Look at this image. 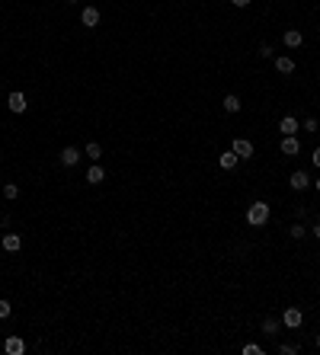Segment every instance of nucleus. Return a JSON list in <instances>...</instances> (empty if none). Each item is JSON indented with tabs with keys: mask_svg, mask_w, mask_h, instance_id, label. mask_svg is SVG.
<instances>
[{
	"mask_svg": "<svg viewBox=\"0 0 320 355\" xmlns=\"http://www.w3.org/2000/svg\"><path fill=\"white\" fill-rule=\"evenodd\" d=\"M247 221L253 224V227H263V224L269 221V205H266V202H253V205H250V211H247Z\"/></svg>",
	"mask_w": 320,
	"mask_h": 355,
	"instance_id": "1",
	"label": "nucleus"
},
{
	"mask_svg": "<svg viewBox=\"0 0 320 355\" xmlns=\"http://www.w3.org/2000/svg\"><path fill=\"white\" fill-rule=\"evenodd\" d=\"M288 186L295 189V192H304V189H310V173L307 170H295L288 176Z\"/></svg>",
	"mask_w": 320,
	"mask_h": 355,
	"instance_id": "2",
	"label": "nucleus"
},
{
	"mask_svg": "<svg viewBox=\"0 0 320 355\" xmlns=\"http://www.w3.org/2000/svg\"><path fill=\"white\" fill-rule=\"evenodd\" d=\"M282 323L288 326V330H298V326L304 323V314H301L298 307H285V314H282Z\"/></svg>",
	"mask_w": 320,
	"mask_h": 355,
	"instance_id": "3",
	"label": "nucleus"
},
{
	"mask_svg": "<svg viewBox=\"0 0 320 355\" xmlns=\"http://www.w3.org/2000/svg\"><path fill=\"white\" fill-rule=\"evenodd\" d=\"M231 151H234L240 160H247V157H253V141H247V138H234Z\"/></svg>",
	"mask_w": 320,
	"mask_h": 355,
	"instance_id": "4",
	"label": "nucleus"
},
{
	"mask_svg": "<svg viewBox=\"0 0 320 355\" xmlns=\"http://www.w3.org/2000/svg\"><path fill=\"white\" fill-rule=\"evenodd\" d=\"M279 151H282V154H288V157H295V154L301 151V141H298V135H282V144H279Z\"/></svg>",
	"mask_w": 320,
	"mask_h": 355,
	"instance_id": "5",
	"label": "nucleus"
},
{
	"mask_svg": "<svg viewBox=\"0 0 320 355\" xmlns=\"http://www.w3.org/2000/svg\"><path fill=\"white\" fill-rule=\"evenodd\" d=\"M80 23L86 26V29H96V26H99V10H96V7H83V10H80Z\"/></svg>",
	"mask_w": 320,
	"mask_h": 355,
	"instance_id": "6",
	"label": "nucleus"
},
{
	"mask_svg": "<svg viewBox=\"0 0 320 355\" xmlns=\"http://www.w3.org/2000/svg\"><path fill=\"white\" fill-rule=\"evenodd\" d=\"M80 147H64V151H61V163H64V167H77V163H80Z\"/></svg>",
	"mask_w": 320,
	"mask_h": 355,
	"instance_id": "7",
	"label": "nucleus"
},
{
	"mask_svg": "<svg viewBox=\"0 0 320 355\" xmlns=\"http://www.w3.org/2000/svg\"><path fill=\"white\" fill-rule=\"evenodd\" d=\"M279 132H282V135H298V132H301V122H298L295 115H285L282 122H279Z\"/></svg>",
	"mask_w": 320,
	"mask_h": 355,
	"instance_id": "8",
	"label": "nucleus"
},
{
	"mask_svg": "<svg viewBox=\"0 0 320 355\" xmlns=\"http://www.w3.org/2000/svg\"><path fill=\"white\" fill-rule=\"evenodd\" d=\"M4 352H7V355H23V352H26V342L20 339V336H10V339L4 342Z\"/></svg>",
	"mask_w": 320,
	"mask_h": 355,
	"instance_id": "9",
	"label": "nucleus"
},
{
	"mask_svg": "<svg viewBox=\"0 0 320 355\" xmlns=\"http://www.w3.org/2000/svg\"><path fill=\"white\" fill-rule=\"evenodd\" d=\"M102 179H106V170H102L99 163H93V167L86 170V183H90V186H99Z\"/></svg>",
	"mask_w": 320,
	"mask_h": 355,
	"instance_id": "10",
	"label": "nucleus"
},
{
	"mask_svg": "<svg viewBox=\"0 0 320 355\" xmlns=\"http://www.w3.org/2000/svg\"><path fill=\"white\" fill-rule=\"evenodd\" d=\"M0 244H4L7 253H16V250L23 247V237H20V233H4V240H0Z\"/></svg>",
	"mask_w": 320,
	"mask_h": 355,
	"instance_id": "11",
	"label": "nucleus"
},
{
	"mask_svg": "<svg viewBox=\"0 0 320 355\" xmlns=\"http://www.w3.org/2000/svg\"><path fill=\"white\" fill-rule=\"evenodd\" d=\"M7 106H10V112H26L29 102H26L23 93H10V96H7Z\"/></svg>",
	"mask_w": 320,
	"mask_h": 355,
	"instance_id": "12",
	"label": "nucleus"
},
{
	"mask_svg": "<svg viewBox=\"0 0 320 355\" xmlns=\"http://www.w3.org/2000/svg\"><path fill=\"white\" fill-rule=\"evenodd\" d=\"M282 42H285V45H288V48H298L301 42H304V36H301L298 29H285V36H282Z\"/></svg>",
	"mask_w": 320,
	"mask_h": 355,
	"instance_id": "13",
	"label": "nucleus"
},
{
	"mask_svg": "<svg viewBox=\"0 0 320 355\" xmlns=\"http://www.w3.org/2000/svg\"><path fill=\"white\" fill-rule=\"evenodd\" d=\"M275 71H279V74H295V61H291L288 55L275 58Z\"/></svg>",
	"mask_w": 320,
	"mask_h": 355,
	"instance_id": "14",
	"label": "nucleus"
},
{
	"mask_svg": "<svg viewBox=\"0 0 320 355\" xmlns=\"http://www.w3.org/2000/svg\"><path fill=\"white\" fill-rule=\"evenodd\" d=\"M221 106H224V112H231V115H234V112H240V106H244V102H240L234 93H228V96L221 99Z\"/></svg>",
	"mask_w": 320,
	"mask_h": 355,
	"instance_id": "15",
	"label": "nucleus"
},
{
	"mask_svg": "<svg viewBox=\"0 0 320 355\" xmlns=\"http://www.w3.org/2000/svg\"><path fill=\"white\" fill-rule=\"evenodd\" d=\"M237 160H240V157H237L234 151H224L221 157H218V163H221V170H234V167H237Z\"/></svg>",
	"mask_w": 320,
	"mask_h": 355,
	"instance_id": "16",
	"label": "nucleus"
},
{
	"mask_svg": "<svg viewBox=\"0 0 320 355\" xmlns=\"http://www.w3.org/2000/svg\"><path fill=\"white\" fill-rule=\"evenodd\" d=\"M83 154H86V157H90L93 163H96V160L102 157V144H96V141H90V144H86V151H83Z\"/></svg>",
	"mask_w": 320,
	"mask_h": 355,
	"instance_id": "17",
	"label": "nucleus"
},
{
	"mask_svg": "<svg viewBox=\"0 0 320 355\" xmlns=\"http://www.w3.org/2000/svg\"><path fill=\"white\" fill-rule=\"evenodd\" d=\"M263 333H266V336H275V333H279V320H275V317H266V320H263Z\"/></svg>",
	"mask_w": 320,
	"mask_h": 355,
	"instance_id": "18",
	"label": "nucleus"
},
{
	"mask_svg": "<svg viewBox=\"0 0 320 355\" xmlns=\"http://www.w3.org/2000/svg\"><path fill=\"white\" fill-rule=\"evenodd\" d=\"M291 237H295V240H301V237H307V227H304V224H291Z\"/></svg>",
	"mask_w": 320,
	"mask_h": 355,
	"instance_id": "19",
	"label": "nucleus"
},
{
	"mask_svg": "<svg viewBox=\"0 0 320 355\" xmlns=\"http://www.w3.org/2000/svg\"><path fill=\"white\" fill-rule=\"evenodd\" d=\"M10 314H13L10 301H7V298H0V320H7V317H10Z\"/></svg>",
	"mask_w": 320,
	"mask_h": 355,
	"instance_id": "20",
	"label": "nucleus"
},
{
	"mask_svg": "<svg viewBox=\"0 0 320 355\" xmlns=\"http://www.w3.org/2000/svg\"><path fill=\"white\" fill-rule=\"evenodd\" d=\"M16 195H20V189H16L13 183H7L4 186V198H16Z\"/></svg>",
	"mask_w": 320,
	"mask_h": 355,
	"instance_id": "21",
	"label": "nucleus"
},
{
	"mask_svg": "<svg viewBox=\"0 0 320 355\" xmlns=\"http://www.w3.org/2000/svg\"><path fill=\"white\" fill-rule=\"evenodd\" d=\"M259 352H263V349H259L256 342H247V345H244V355H259Z\"/></svg>",
	"mask_w": 320,
	"mask_h": 355,
	"instance_id": "22",
	"label": "nucleus"
},
{
	"mask_svg": "<svg viewBox=\"0 0 320 355\" xmlns=\"http://www.w3.org/2000/svg\"><path fill=\"white\" fill-rule=\"evenodd\" d=\"M279 352H282V355H298L301 349H298V345H279Z\"/></svg>",
	"mask_w": 320,
	"mask_h": 355,
	"instance_id": "23",
	"label": "nucleus"
},
{
	"mask_svg": "<svg viewBox=\"0 0 320 355\" xmlns=\"http://www.w3.org/2000/svg\"><path fill=\"white\" fill-rule=\"evenodd\" d=\"M301 128H307V132H317V119H307V122L301 125Z\"/></svg>",
	"mask_w": 320,
	"mask_h": 355,
	"instance_id": "24",
	"label": "nucleus"
},
{
	"mask_svg": "<svg viewBox=\"0 0 320 355\" xmlns=\"http://www.w3.org/2000/svg\"><path fill=\"white\" fill-rule=\"evenodd\" d=\"M234 7H250V0H231Z\"/></svg>",
	"mask_w": 320,
	"mask_h": 355,
	"instance_id": "25",
	"label": "nucleus"
},
{
	"mask_svg": "<svg viewBox=\"0 0 320 355\" xmlns=\"http://www.w3.org/2000/svg\"><path fill=\"white\" fill-rule=\"evenodd\" d=\"M314 167H320V147L314 151Z\"/></svg>",
	"mask_w": 320,
	"mask_h": 355,
	"instance_id": "26",
	"label": "nucleus"
},
{
	"mask_svg": "<svg viewBox=\"0 0 320 355\" xmlns=\"http://www.w3.org/2000/svg\"><path fill=\"white\" fill-rule=\"evenodd\" d=\"M314 237H317V240H320V221H317V224H314Z\"/></svg>",
	"mask_w": 320,
	"mask_h": 355,
	"instance_id": "27",
	"label": "nucleus"
},
{
	"mask_svg": "<svg viewBox=\"0 0 320 355\" xmlns=\"http://www.w3.org/2000/svg\"><path fill=\"white\" fill-rule=\"evenodd\" d=\"M314 186H317V192H320V176H317V179H314Z\"/></svg>",
	"mask_w": 320,
	"mask_h": 355,
	"instance_id": "28",
	"label": "nucleus"
},
{
	"mask_svg": "<svg viewBox=\"0 0 320 355\" xmlns=\"http://www.w3.org/2000/svg\"><path fill=\"white\" fill-rule=\"evenodd\" d=\"M64 4H77V0H64Z\"/></svg>",
	"mask_w": 320,
	"mask_h": 355,
	"instance_id": "29",
	"label": "nucleus"
},
{
	"mask_svg": "<svg viewBox=\"0 0 320 355\" xmlns=\"http://www.w3.org/2000/svg\"><path fill=\"white\" fill-rule=\"evenodd\" d=\"M317 349H320V336H317Z\"/></svg>",
	"mask_w": 320,
	"mask_h": 355,
	"instance_id": "30",
	"label": "nucleus"
}]
</instances>
